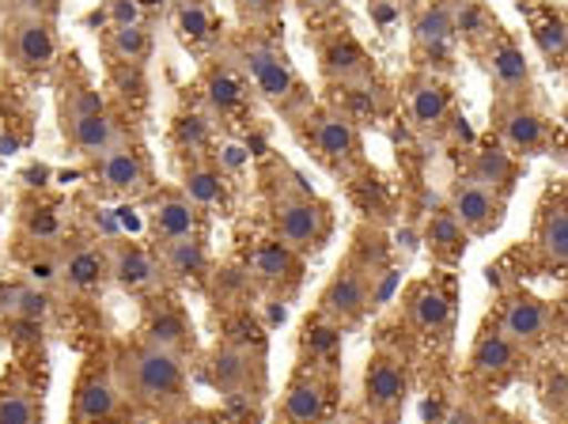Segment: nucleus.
Instances as JSON below:
<instances>
[{"label": "nucleus", "mask_w": 568, "mask_h": 424, "mask_svg": "<svg viewBox=\"0 0 568 424\" xmlns=\"http://www.w3.org/2000/svg\"><path fill=\"white\" fill-rule=\"evenodd\" d=\"M497 334H504L516 349H538L554 334V307L530 292H508L497 311Z\"/></svg>", "instance_id": "nucleus-6"}, {"label": "nucleus", "mask_w": 568, "mask_h": 424, "mask_svg": "<svg viewBox=\"0 0 568 424\" xmlns=\"http://www.w3.org/2000/svg\"><path fill=\"white\" fill-rule=\"evenodd\" d=\"M414 39H417V50L444 53L447 46L455 42V12L447 4L428 8V12L420 16L417 27H414Z\"/></svg>", "instance_id": "nucleus-34"}, {"label": "nucleus", "mask_w": 568, "mask_h": 424, "mask_svg": "<svg viewBox=\"0 0 568 424\" xmlns=\"http://www.w3.org/2000/svg\"><path fill=\"white\" fill-rule=\"evenodd\" d=\"M171 141H175L179 152H205L213 144V114L205 110H182L171 125Z\"/></svg>", "instance_id": "nucleus-35"}, {"label": "nucleus", "mask_w": 568, "mask_h": 424, "mask_svg": "<svg viewBox=\"0 0 568 424\" xmlns=\"http://www.w3.org/2000/svg\"><path fill=\"white\" fill-rule=\"evenodd\" d=\"M50 315V296L34 284H0V322L8 326H39Z\"/></svg>", "instance_id": "nucleus-27"}, {"label": "nucleus", "mask_w": 568, "mask_h": 424, "mask_svg": "<svg viewBox=\"0 0 568 424\" xmlns=\"http://www.w3.org/2000/svg\"><path fill=\"white\" fill-rule=\"evenodd\" d=\"M300 349L311 361H334L342 353V326L329 319H307L304 322V337H300Z\"/></svg>", "instance_id": "nucleus-37"}, {"label": "nucleus", "mask_w": 568, "mask_h": 424, "mask_svg": "<svg viewBox=\"0 0 568 424\" xmlns=\"http://www.w3.org/2000/svg\"><path fill=\"white\" fill-rule=\"evenodd\" d=\"M149 345L163 349V353H175L186 361V353H194V326L182 315L175 303H155V307L144 315V337Z\"/></svg>", "instance_id": "nucleus-21"}, {"label": "nucleus", "mask_w": 568, "mask_h": 424, "mask_svg": "<svg viewBox=\"0 0 568 424\" xmlns=\"http://www.w3.org/2000/svg\"><path fill=\"white\" fill-rule=\"evenodd\" d=\"M530 20V34H535L538 42V53H542V61L549 69L561 72L565 69V58H568V23H565V12L554 4H538L527 12Z\"/></svg>", "instance_id": "nucleus-25"}, {"label": "nucleus", "mask_w": 568, "mask_h": 424, "mask_svg": "<svg viewBox=\"0 0 568 424\" xmlns=\"http://www.w3.org/2000/svg\"><path fill=\"white\" fill-rule=\"evenodd\" d=\"M485 61H489V72H493V80H497V91H500L497 103H527V99H530V64H527V53L519 50V46L511 42L504 31H497L489 39Z\"/></svg>", "instance_id": "nucleus-13"}, {"label": "nucleus", "mask_w": 568, "mask_h": 424, "mask_svg": "<svg viewBox=\"0 0 568 424\" xmlns=\"http://www.w3.org/2000/svg\"><path fill=\"white\" fill-rule=\"evenodd\" d=\"M466 179H474L478 186L500 193V198L508 201V193L516 190V179H519V163H516V155H511L508 149H500V144H489V149L474 152Z\"/></svg>", "instance_id": "nucleus-26"}, {"label": "nucleus", "mask_w": 568, "mask_h": 424, "mask_svg": "<svg viewBox=\"0 0 568 424\" xmlns=\"http://www.w3.org/2000/svg\"><path fill=\"white\" fill-rule=\"evenodd\" d=\"M425 243H428V251H433L436 258H444V262H455V258H463V251H466V232L459 228V220L452 216V209L428 212V220H425Z\"/></svg>", "instance_id": "nucleus-33"}, {"label": "nucleus", "mask_w": 568, "mask_h": 424, "mask_svg": "<svg viewBox=\"0 0 568 424\" xmlns=\"http://www.w3.org/2000/svg\"><path fill=\"white\" fill-rule=\"evenodd\" d=\"M168 4H171V0H136V8H141V12H168Z\"/></svg>", "instance_id": "nucleus-47"}, {"label": "nucleus", "mask_w": 568, "mask_h": 424, "mask_svg": "<svg viewBox=\"0 0 568 424\" xmlns=\"http://www.w3.org/2000/svg\"><path fill=\"white\" fill-rule=\"evenodd\" d=\"M353 265H356V270H361L364 276L379 281V276L387 273V239H383L379 232H368V228H364V232L356 235Z\"/></svg>", "instance_id": "nucleus-40"}, {"label": "nucleus", "mask_w": 568, "mask_h": 424, "mask_svg": "<svg viewBox=\"0 0 568 424\" xmlns=\"http://www.w3.org/2000/svg\"><path fill=\"white\" fill-rule=\"evenodd\" d=\"M323 69L329 72V77L345 80V84H353V80L368 77V61H364V53L356 50V46H349V42H345V46H342V42L326 46Z\"/></svg>", "instance_id": "nucleus-39"}, {"label": "nucleus", "mask_w": 568, "mask_h": 424, "mask_svg": "<svg viewBox=\"0 0 568 424\" xmlns=\"http://www.w3.org/2000/svg\"><path fill=\"white\" fill-rule=\"evenodd\" d=\"M0 424H42V394L27 380L0 383Z\"/></svg>", "instance_id": "nucleus-32"}, {"label": "nucleus", "mask_w": 568, "mask_h": 424, "mask_svg": "<svg viewBox=\"0 0 568 424\" xmlns=\"http://www.w3.org/2000/svg\"><path fill=\"white\" fill-rule=\"evenodd\" d=\"M16 8H20V16H39V20H50L58 16V0H16Z\"/></svg>", "instance_id": "nucleus-46"}, {"label": "nucleus", "mask_w": 568, "mask_h": 424, "mask_svg": "<svg viewBox=\"0 0 568 424\" xmlns=\"http://www.w3.org/2000/svg\"><path fill=\"white\" fill-rule=\"evenodd\" d=\"M409 122L420 133H439L452 122V88L433 72H417L409 80Z\"/></svg>", "instance_id": "nucleus-18"}, {"label": "nucleus", "mask_w": 568, "mask_h": 424, "mask_svg": "<svg viewBox=\"0 0 568 424\" xmlns=\"http://www.w3.org/2000/svg\"><path fill=\"white\" fill-rule=\"evenodd\" d=\"M535 254L542 258L546 270H565L568 262V205L565 190H549L535 216Z\"/></svg>", "instance_id": "nucleus-15"}, {"label": "nucleus", "mask_w": 568, "mask_h": 424, "mask_svg": "<svg viewBox=\"0 0 568 424\" xmlns=\"http://www.w3.org/2000/svg\"><path fill=\"white\" fill-rule=\"evenodd\" d=\"M58 284L72 296H88V292H99L103 281L110 276L106 270V251H95L88 243H72L61 246L58 254Z\"/></svg>", "instance_id": "nucleus-16"}, {"label": "nucleus", "mask_w": 568, "mask_h": 424, "mask_svg": "<svg viewBox=\"0 0 568 424\" xmlns=\"http://www.w3.org/2000/svg\"><path fill=\"white\" fill-rule=\"evenodd\" d=\"M447 209H452V216L459 220L466 239H481V235H493L504 224V209H508V201H504L500 193L485 190L463 174V179L452 186V205Z\"/></svg>", "instance_id": "nucleus-10"}, {"label": "nucleus", "mask_w": 568, "mask_h": 424, "mask_svg": "<svg viewBox=\"0 0 568 424\" xmlns=\"http://www.w3.org/2000/svg\"><path fill=\"white\" fill-rule=\"evenodd\" d=\"M61 133H65V141L80 155H88V160H95V155H103L114 149V144L125 141L122 125H118L106 110H99V114H65L61 118Z\"/></svg>", "instance_id": "nucleus-19"}, {"label": "nucleus", "mask_w": 568, "mask_h": 424, "mask_svg": "<svg viewBox=\"0 0 568 424\" xmlns=\"http://www.w3.org/2000/svg\"><path fill=\"white\" fill-rule=\"evenodd\" d=\"M4 58L12 61L16 72L23 77H45V72L58 64V31L50 20L39 16H16L4 23Z\"/></svg>", "instance_id": "nucleus-3"}, {"label": "nucleus", "mask_w": 568, "mask_h": 424, "mask_svg": "<svg viewBox=\"0 0 568 424\" xmlns=\"http://www.w3.org/2000/svg\"><path fill=\"white\" fill-rule=\"evenodd\" d=\"M118 410H122V391H118V383L91 364L77 383L72 417H77V424H106L118 417Z\"/></svg>", "instance_id": "nucleus-17"}, {"label": "nucleus", "mask_w": 568, "mask_h": 424, "mask_svg": "<svg viewBox=\"0 0 568 424\" xmlns=\"http://www.w3.org/2000/svg\"><path fill=\"white\" fill-rule=\"evenodd\" d=\"M23 235L31 243H53L61 235V224H58V212L53 209H27L23 212Z\"/></svg>", "instance_id": "nucleus-43"}, {"label": "nucleus", "mask_w": 568, "mask_h": 424, "mask_svg": "<svg viewBox=\"0 0 568 424\" xmlns=\"http://www.w3.org/2000/svg\"><path fill=\"white\" fill-rule=\"evenodd\" d=\"M213 424H240V421H232V417H216Z\"/></svg>", "instance_id": "nucleus-50"}, {"label": "nucleus", "mask_w": 568, "mask_h": 424, "mask_svg": "<svg viewBox=\"0 0 568 424\" xmlns=\"http://www.w3.org/2000/svg\"><path fill=\"white\" fill-rule=\"evenodd\" d=\"M179 193L194 209H216V205H224V201H227V179H224V171H220L216 163L197 160V163H190V168L182 171V190Z\"/></svg>", "instance_id": "nucleus-31"}, {"label": "nucleus", "mask_w": 568, "mask_h": 424, "mask_svg": "<svg viewBox=\"0 0 568 424\" xmlns=\"http://www.w3.org/2000/svg\"><path fill=\"white\" fill-rule=\"evenodd\" d=\"M542 402H546V410L554 413L557 421H565V410H568V372H565V364H554L546 372Z\"/></svg>", "instance_id": "nucleus-42"}, {"label": "nucleus", "mask_w": 568, "mask_h": 424, "mask_svg": "<svg viewBox=\"0 0 568 424\" xmlns=\"http://www.w3.org/2000/svg\"><path fill=\"white\" fill-rule=\"evenodd\" d=\"M519 353H524V349H516L504 334L485 330L470 349V372L478 375V380H500V375H508L511 367L519 364Z\"/></svg>", "instance_id": "nucleus-30"}, {"label": "nucleus", "mask_w": 568, "mask_h": 424, "mask_svg": "<svg viewBox=\"0 0 568 424\" xmlns=\"http://www.w3.org/2000/svg\"><path fill=\"white\" fill-rule=\"evenodd\" d=\"M99 110H106L103 95H99L84 77L72 80V84H65V91H61V118L65 114H99Z\"/></svg>", "instance_id": "nucleus-41"}, {"label": "nucleus", "mask_w": 568, "mask_h": 424, "mask_svg": "<svg viewBox=\"0 0 568 424\" xmlns=\"http://www.w3.org/2000/svg\"><path fill=\"white\" fill-rule=\"evenodd\" d=\"M406 394H409L406 361L398 353H390V349L372 353L368 367H364V405H368L372 417L379 421L398 417L402 405H406Z\"/></svg>", "instance_id": "nucleus-7"}, {"label": "nucleus", "mask_w": 568, "mask_h": 424, "mask_svg": "<svg viewBox=\"0 0 568 424\" xmlns=\"http://www.w3.org/2000/svg\"><path fill=\"white\" fill-rule=\"evenodd\" d=\"M353 424H387V421H379V417H364V421H353Z\"/></svg>", "instance_id": "nucleus-49"}, {"label": "nucleus", "mask_w": 568, "mask_h": 424, "mask_svg": "<svg viewBox=\"0 0 568 424\" xmlns=\"http://www.w3.org/2000/svg\"><path fill=\"white\" fill-rule=\"evenodd\" d=\"M447 424H478V421H474L470 410H455L452 417H447Z\"/></svg>", "instance_id": "nucleus-48"}, {"label": "nucleus", "mask_w": 568, "mask_h": 424, "mask_svg": "<svg viewBox=\"0 0 568 424\" xmlns=\"http://www.w3.org/2000/svg\"><path fill=\"white\" fill-rule=\"evenodd\" d=\"M493 118H497L500 149H508L511 155H535L538 149H546L549 122L530 103H497Z\"/></svg>", "instance_id": "nucleus-14"}, {"label": "nucleus", "mask_w": 568, "mask_h": 424, "mask_svg": "<svg viewBox=\"0 0 568 424\" xmlns=\"http://www.w3.org/2000/svg\"><path fill=\"white\" fill-rule=\"evenodd\" d=\"M110 281L122 284L125 292H149L160 284V262L136 243H118L106 251Z\"/></svg>", "instance_id": "nucleus-22"}, {"label": "nucleus", "mask_w": 568, "mask_h": 424, "mask_svg": "<svg viewBox=\"0 0 568 424\" xmlns=\"http://www.w3.org/2000/svg\"><path fill=\"white\" fill-rule=\"evenodd\" d=\"M235 8H240L243 23H270L277 16L281 0H235Z\"/></svg>", "instance_id": "nucleus-44"}, {"label": "nucleus", "mask_w": 568, "mask_h": 424, "mask_svg": "<svg viewBox=\"0 0 568 424\" xmlns=\"http://www.w3.org/2000/svg\"><path fill=\"white\" fill-rule=\"evenodd\" d=\"M175 27L186 46H205L213 39V12H209L205 0H179Z\"/></svg>", "instance_id": "nucleus-38"}, {"label": "nucleus", "mask_w": 568, "mask_h": 424, "mask_svg": "<svg viewBox=\"0 0 568 424\" xmlns=\"http://www.w3.org/2000/svg\"><path fill=\"white\" fill-rule=\"evenodd\" d=\"M251 273L270 292L292 296L300 289V281H304V258L292 251V246H284L277 235L258 239V246L251 251Z\"/></svg>", "instance_id": "nucleus-12"}, {"label": "nucleus", "mask_w": 568, "mask_h": 424, "mask_svg": "<svg viewBox=\"0 0 568 424\" xmlns=\"http://www.w3.org/2000/svg\"><path fill=\"white\" fill-rule=\"evenodd\" d=\"M201 91H205V107L213 118H227L235 110H243L246 103V84L243 77L232 69V64L216 61L205 69V80H201Z\"/></svg>", "instance_id": "nucleus-28"}, {"label": "nucleus", "mask_w": 568, "mask_h": 424, "mask_svg": "<svg viewBox=\"0 0 568 424\" xmlns=\"http://www.w3.org/2000/svg\"><path fill=\"white\" fill-rule=\"evenodd\" d=\"M103 16L110 20V27L141 23V8H136V0H106Z\"/></svg>", "instance_id": "nucleus-45"}, {"label": "nucleus", "mask_w": 568, "mask_h": 424, "mask_svg": "<svg viewBox=\"0 0 568 424\" xmlns=\"http://www.w3.org/2000/svg\"><path fill=\"white\" fill-rule=\"evenodd\" d=\"M106 50L114 53L118 61H149L152 53V31L144 23H125V27H110L106 34Z\"/></svg>", "instance_id": "nucleus-36"}, {"label": "nucleus", "mask_w": 568, "mask_h": 424, "mask_svg": "<svg viewBox=\"0 0 568 424\" xmlns=\"http://www.w3.org/2000/svg\"><path fill=\"white\" fill-rule=\"evenodd\" d=\"M118 391L125 394L133 405L152 413H175L186 405V361L175 353L136 341L118 353L114 364Z\"/></svg>", "instance_id": "nucleus-1"}, {"label": "nucleus", "mask_w": 568, "mask_h": 424, "mask_svg": "<svg viewBox=\"0 0 568 424\" xmlns=\"http://www.w3.org/2000/svg\"><path fill=\"white\" fill-rule=\"evenodd\" d=\"M149 228L160 239H182V235H201V209L190 205L179 190L155 193L152 212H149Z\"/></svg>", "instance_id": "nucleus-23"}, {"label": "nucleus", "mask_w": 568, "mask_h": 424, "mask_svg": "<svg viewBox=\"0 0 568 424\" xmlns=\"http://www.w3.org/2000/svg\"><path fill=\"white\" fill-rule=\"evenodd\" d=\"M240 64L243 72L254 80V88L262 91L270 103L277 107H288L292 99L300 95V77L292 69V61L284 58V50H277L273 42H262V39H246L240 46Z\"/></svg>", "instance_id": "nucleus-4"}, {"label": "nucleus", "mask_w": 568, "mask_h": 424, "mask_svg": "<svg viewBox=\"0 0 568 424\" xmlns=\"http://www.w3.org/2000/svg\"><path fill=\"white\" fill-rule=\"evenodd\" d=\"M95 179L106 193H118V198H141V193L152 190L149 160H144V152L133 149L130 141L95 155Z\"/></svg>", "instance_id": "nucleus-11"}, {"label": "nucleus", "mask_w": 568, "mask_h": 424, "mask_svg": "<svg viewBox=\"0 0 568 424\" xmlns=\"http://www.w3.org/2000/svg\"><path fill=\"white\" fill-rule=\"evenodd\" d=\"M209 380L227 402H258L262 398V356H251V349L235 341H220L209 356Z\"/></svg>", "instance_id": "nucleus-5"}, {"label": "nucleus", "mask_w": 568, "mask_h": 424, "mask_svg": "<svg viewBox=\"0 0 568 424\" xmlns=\"http://www.w3.org/2000/svg\"><path fill=\"white\" fill-rule=\"evenodd\" d=\"M307 122L311 149L318 152L323 163H329V168H353L361 160V133H356V122L345 110L318 107L307 114Z\"/></svg>", "instance_id": "nucleus-8"}, {"label": "nucleus", "mask_w": 568, "mask_h": 424, "mask_svg": "<svg viewBox=\"0 0 568 424\" xmlns=\"http://www.w3.org/2000/svg\"><path fill=\"white\" fill-rule=\"evenodd\" d=\"M406 315L420 334H444L452 326V292L433 281H420L406 292Z\"/></svg>", "instance_id": "nucleus-24"}, {"label": "nucleus", "mask_w": 568, "mask_h": 424, "mask_svg": "<svg viewBox=\"0 0 568 424\" xmlns=\"http://www.w3.org/2000/svg\"><path fill=\"white\" fill-rule=\"evenodd\" d=\"M273 228L284 246H292L300 258L318 254L329 239V209L307 186L284 190L273 198Z\"/></svg>", "instance_id": "nucleus-2"}, {"label": "nucleus", "mask_w": 568, "mask_h": 424, "mask_svg": "<svg viewBox=\"0 0 568 424\" xmlns=\"http://www.w3.org/2000/svg\"><path fill=\"white\" fill-rule=\"evenodd\" d=\"M155 262H160L163 273L175 276V281H201L209 270V251H205V243H201V235L163 239Z\"/></svg>", "instance_id": "nucleus-29"}, {"label": "nucleus", "mask_w": 568, "mask_h": 424, "mask_svg": "<svg viewBox=\"0 0 568 424\" xmlns=\"http://www.w3.org/2000/svg\"><path fill=\"white\" fill-rule=\"evenodd\" d=\"M372 303H375V281L349 262L326 281L323 296H318V315L337 322V326L345 330L368 315Z\"/></svg>", "instance_id": "nucleus-9"}, {"label": "nucleus", "mask_w": 568, "mask_h": 424, "mask_svg": "<svg viewBox=\"0 0 568 424\" xmlns=\"http://www.w3.org/2000/svg\"><path fill=\"white\" fill-rule=\"evenodd\" d=\"M329 413V383L318 372H300L281 402L284 424H323Z\"/></svg>", "instance_id": "nucleus-20"}]
</instances>
